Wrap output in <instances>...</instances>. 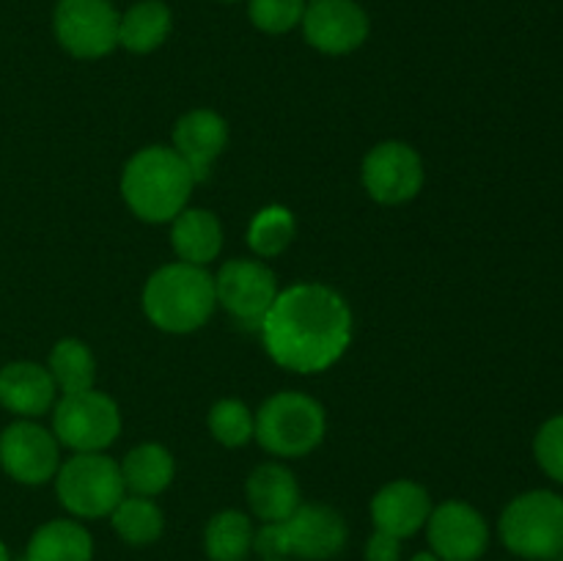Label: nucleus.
<instances>
[{"label":"nucleus","instance_id":"15","mask_svg":"<svg viewBox=\"0 0 563 561\" xmlns=\"http://www.w3.org/2000/svg\"><path fill=\"white\" fill-rule=\"evenodd\" d=\"M229 146V124L209 108H196L181 116L174 127V152L185 160L192 179H209V168Z\"/></svg>","mask_w":563,"mask_h":561},{"label":"nucleus","instance_id":"12","mask_svg":"<svg viewBox=\"0 0 563 561\" xmlns=\"http://www.w3.org/2000/svg\"><path fill=\"white\" fill-rule=\"evenodd\" d=\"M0 468L14 482L36 487L58 473L60 443L33 418H20L0 432Z\"/></svg>","mask_w":563,"mask_h":561},{"label":"nucleus","instance_id":"25","mask_svg":"<svg viewBox=\"0 0 563 561\" xmlns=\"http://www.w3.org/2000/svg\"><path fill=\"white\" fill-rule=\"evenodd\" d=\"M110 522H113L115 534L135 548L157 542L165 531L163 509L146 495H124L110 512Z\"/></svg>","mask_w":563,"mask_h":561},{"label":"nucleus","instance_id":"2","mask_svg":"<svg viewBox=\"0 0 563 561\" xmlns=\"http://www.w3.org/2000/svg\"><path fill=\"white\" fill-rule=\"evenodd\" d=\"M196 187L190 168L170 146H146L126 160L121 170V198L143 223H170Z\"/></svg>","mask_w":563,"mask_h":561},{"label":"nucleus","instance_id":"34","mask_svg":"<svg viewBox=\"0 0 563 561\" xmlns=\"http://www.w3.org/2000/svg\"><path fill=\"white\" fill-rule=\"evenodd\" d=\"M16 561H27V559H25V556H22V559H16Z\"/></svg>","mask_w":563,"mask_h":561},{"label":"nucleus","instance_id":"26","mask_svg":"<svg viewBox=\"0 0 563 561\" xmlns=\"http://www.w3.org/2000/svg\"><path fill=\"white\" fill-rule=\"evenodd\" d=\"M295 234L297 220L291 209L273 204V207H264L253 215L251 226H247V245L258 258H273L291 245Z\"/></svg>","mask_w":563,"mask_h":561},{"label":"nucleus","instance_id":"27","mask_svg":"<svg viewBox=\"0 0 563 561\" xmlns=\"http://www.w3.org/2000/svg\"><path fill=\"white\" fill-rule=\"evenodd\" d=\"M209 435L225 449H240L251 443L256 432V413L240 399H220L209 407L207 416Z\"/></svg>","mask_w":563,"mask_h":561},{"label":"nucleus","instance_id":"18","mask_svg":"<svg viewBox=\"0 0 563 561\" xmlns=\"http://www.w3.org/2000/svg\"><path fill=\"white\" fill-rule=\"evenodd\" d=\"M247 506L262 522H280L302 504L300 484L284 462H262L245 482Z\"/></svg>","mask_w":563,"mask_h":561},{"label":"nucleus","instance_id":"32","mask_svg":"<svg viewBox=\"0 0 563 561\" xmlns=\"http://www.w3.org/2000/svg\"><path fill=\"white\" fill-rule=\"evenodd\" d=\"M0 561H11L9 550H5V544H3V542H0Z\"/></svg>","mask_w":563,"mask_h":561},{"label":"nucleus","instance_id":"17","mask_svg":"<svg viewBox=\"0 0 563 561\" xmlns=\"http://www.w3.org/2000/svg\"><path fill=\"white\" fill-rule=\"evenodd\" d=\"M58 388L47 366L14 361L0 369V405L16 418H38L53 410Z\"/></svg>","mask_w":563,"mask_h":561},{"label":"nucleus","instance_id":"24","mask_svg":"<svg viewBox=\"0 0 563 561\" xmlns=\"http://www.w3.org/2000/svg\"><path fill=\"white\" fill-rule=\"evenodd\" d=\"M47 369L58 394H80V391L93 388V380H97V358L91 346L80 339H60L49 352Z\"/></svg>","mask_w":563,"mask_h":561},{"label":"nucleus","instance_id":"16","mask_svg":"<svg viewBox=\"0 0 563 561\" xmlns=\"http://www.w3.org/2000/svg\"><path fill=\"white\" fill-rule=\"evenodd\" d=\"M432 515V498L427 487L412 479H396L377 490L372 498L374 528L396 539H407L421 531Z\"/></svg>","mask_w":563,"mask_h":561},{"label":"nucleus","instance_id":"7","mask_svg":"<svg viewBox=\"0 0 563 561\" xmlns=\"http://www.w3.org/2000/svg\"><path fill=\"white\" fill-rule=\"evenodd\" d=\"M53 435L75 454L104 451L121 435L119 405L97 388L60 394L53 405Z\"/></svg>","mask_w":563,"mask_h":561},{"label":"nucleus","instance_id":"13","mask_svg":"<svg viewBox=\"0 0 563 561\" xmlns=\"http://www.w3.org/2000/svg\"><path fill=\"white\" fill-rule=\"evenodd\" d=\"M427 539L440 561H478L489 548V526L467 501H443L432 506Z\"/></svg>","mask_w":563,"mask_h":561},{"label":"nucleus","instance_id":"29","mask_svg":"<svg viewBox=\"0 0 563 561\" xmlns=\"http://www.w3.org/2000/svg\"><path fill=\"white\" fill-rule=\"evenodd\" d=\"M533 457L550 479L563 484V413L539 427L533 438Z\"/></svg>","mask_w":563,"mask_h":561},{"label":"nucleus","instance_id":"20","mask_svg":"<svg viewBox=\"0 0 563 561\" xmlns=\"http://www.w3.org/2000/svg\"><path fill=\"white\" fill-rule=\"evenodd\" d=\"M27 561H91L93 539L82 522L58 517L33 531L25 550Z\"/></svg>","mask_w":563,"mask_h":561},{"label":"nucleus","instance_id":"35","mask_svg":"<svg viewBox=\"0 0 563 561\" xmlns=\"http://www.w3.org/2000/svg\"><path fill=\"white\" fill-rule=\"evenodd\" d=\"M278 561H289V559H278Z\"/></svg>","mask_w":563,"mask_h":561},{"label":"nucleus","instance_id":"14","mask_svg":"<svg viewBox=\"0 0 563 561\" xmlns=\"http://www.w3.org/2000/svg\"><path fill=\"white\" fill-rule=\"evenodd\" d=\"M300 25L306 42L324 55H346L368 38V16L355 0H311Z\"/></svg>","mask_w":563,"mask_h":561},{"label":"nucleus","instance_id":"6","mask_svg":"<svg viewBox=\"0 0 563 561\" xmlns=\"http://www.w3.org/2000/svg\"><path fill=\"white\" fill-rule=\"evenodd\" d=\"M55 493L64 509L77 520H97L110 517L121 498L126 495L121 465L104 451L71 454L60 462L55 473Z\"/></svg>","mask_w":563,"mask_h":561},{"label":"nucleus","instance_id":"1","mask_svg":"<svg viewBox=\"0 0 563 561\" xmlns=\"http://www.w3.org/2000/svg\"><path fill=\"white\" fill-rule=\"evenodd\" d=\"M267 355L295 374L335 366L352 344V308L333 286L302 280L278 292L258 324Z\"/></svg>","mask_w":563,"mask_h":561},{"label":"nucleus","instance_id":"30","mask_svg":"<svg viewBox=\"0 0 563 561\" xmlns=\"http://www.w3.org/2000/svg\"><path fill=\"white\" fill-rule=\"evenodd\" d=\"M363 556H366V561H399L401 559V539H396V537H390V534L374 528V534L368 537Z\"/></svg>","mask_w":563,"mask_h":561},{"label":"nucleus","instance_id":"5","mask_svg":"<svg viewBox=\"0 0 563 561\" xmlns=\"http://www.w3.org/2000/svg\"><path fill=\"white\" fill-rule=\"evenodd\" d=\"M506 550L526 561H555L563 550V498L553 490H528L509 501L498 522Z\"/></svg>","mask_w":563,"mask_h":561},{"label":"nucleus","instance_id":"11","mask_svg":"<svg viewBox=\"0 0 563 561\" xmlns=\"http://www.w3.org/2000/svg\"><path fill=\"white\" fill-rule=\"evenodd\" d=\"M284 559L328 561L346 544V520L328 504H300L286 520L275 522Z\"/></svg>","mask_w":563,"mask_h":561},{"label":"nucleus","instance_id":"31","mask_svg":"<svg viewBox=\"0 0 563 561\" xmlns=\"http://www.w3.org/2000/svg\"><path fill=\"white\" fill-rule=\"evenodd\" d=\"M412 561H440L438 556L432 553V550H423V553H416L412 556Z\"/></svg>","mask_w":563,"mask_h":561},{"label":"nucleus","instance_id":"19","mask_svg":"<svg viewBox=\"0 0 563 561\" xmlns=\"http://www.w3.org/2000/svg\"><path fill=\"white\" fill-rule=\"evenodd\" d=\"M170 245L179 262L207 267L223 248V226L203 207H185L170 220Z\"/></svg>","mask_w":563,"mask_h":561},{"label":"nucleus","instance_id":"10","mask_svg":"<svg viewBox=\"0 0 563 561\" xmlns=\"http://www.w3.org/2000/svg\"><path fill=\"white\" fill-rule=\"evenodd\" d=\"M423 160L410 143L383 141L363 157L361 182L368 198L383 207L412 201L423 187Z\"/></svg>","mask_w":563,"mask_h":561},{"label":"nucleus","instance_id":"21","mask_svg":"<svg viewBox=\"0 0 563 561\" xmlns=\"http://www.w3.org/2000/svg\"><path fill=\"white\" fill-rule=\"evenodd\" d=\"M119 465L121 479H124V487L130 490V495H146V498L165 493L176 473L174 454L163 443L135 446Z\"/></svg>","mask_w":563,"mask_h":561},{"label":"nucleus","instance_id":"9","mask_svg":"<svg viewBox=\"0 0 563 561\" xmlns=\"http://www.w3.org/2000/svg\"><path fill=\"white\" fill-rule=\"evenodd\" d=\"M280 286L262 258H231L214 275V297L231 319L245 328H258Z\"/></svg>","mask_w":563,"mask_h":561},{"label":"nucleus","instance_id":"22","mask_svg":"<svg viewBox=\"0 0 563 561\" xmlns=\"http://www.w3.org/2000/svg\"><path fill=\"white\" fill-rule=\"evenodd\" d=\"M170 9L163 0H141L119 20V47L135 55L154 53L170 33Z\"/></svg>","mask_w":563,"mask_h":561},{"label":"nucleus","instance_id":"28","mask_svg":"<svg viewBox=\"0 0 563 561\" xmlns=\"http://www.w3.org/2000/svg\"><path fill=\"white\" fill-rule=\"evenodd\" d=\"M306 14V0H251L247 16L264 33H289Z\"/></svg>","mask_w":563,"mask_h":561},{"label":"nucleus","instance_id":"33","mask_svg":"<svg viewBox=\"0 0 563 561\" xmlns=\"http://www.w3.org/2000/svg\"><path fill=\"white\" fill-rule=\"evenodd\" d=\"M555 561H563V550H561V553H559V556H555Z\"/></svg>","mask_w":563,"mask_h":561},{"label":"nucleus","instance_id":"23","mask_svg":"<svg viewBox=\"0 0 563 561\" xmlns=\"http://www.w3.org/2000/svg\"><path fill=\"white\" fill-rule=\"evenodd\" d=\"M253 520L245 512L223 509L207 522L203 550L209 561H245L253 550Z\"/></svg>","mask_w":563,"mask_h":561},{"label":"nucleus","instance_id":"4","mask_svg":"<svg viewBox=\"0 0 563 561\" xmlns=\"http://www.w3.org/2000/svg\"><path fill=\"white\" fill-rule=\"evenodd\" d=\"M328 432V413L313 396L302 391H278L256 410V432L267 454L297 460L319 449Z\"/></svg>","mask_w":563,"mask_h":561},{"label":"nucleus","instance_id":"8","mask_svg":"<svg viewBox=\"0 0 563 561\" xmlns=\"http://www.w3.org/2000/svg\"><path fill=\"white\" fill-rule=\"evenodd\" d=\"M119 20L110 0H58L53 31L66 53L93 61L119 47Z\"/></svg>","mask_w":563,"mask_h":561},{"label":"nucleus","instance_id":"3","mask_svg":"<svg viewBox=\"0 0 563 561\" xmlns=\"http://www.w3.org/2000/svg\"><path fill=\"white\" fill-rule=\"evenodd\" d=\"M141 306L148 322L163 333H192L209 322L218 306L214 275L187 262L163 264L148 275Z\"/></svg>","mask_w":563,"mask_h":561}]
</instances>
